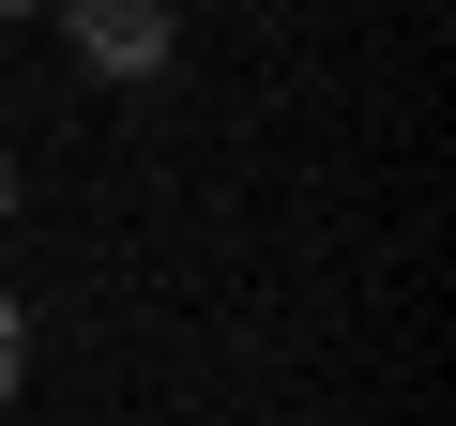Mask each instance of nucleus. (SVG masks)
Here are the masks:
<instances>
[{"instance_id":"obj_1","label":"nucleus","mask_w":456,"mask_h":426,"mask_svg":"<svg viewBox=\"0 0 456 426\" xmlns=\"http://www.w3.org/2000/svg\"><path fill=\"white\" fill-rule=\"evenodd\" d=\"M92 77H167V0H61Z\"/></svg>"},{"instance_id":"obj_2","label":"nucleus","mask_w":456,"mask_h":426,"mask_svg":"<svg viewBox=\"0 0 456 426\" xmlns=\"http://www.w3.org/2000/svg\"><path fill=\"white\" fill-rule=\"evenodd\" d=\"M31 381V320H16V290H0V396Z\"/></svg>"},{"instance_id":"obj_3","label":"nucleus","mask_w":456,"mask_h":426,"mask_svg":"<svg viewBox=\"0 0 456 426\" xmlns=\"http://www.w3.org/2000/svg\"><path fill=\"white\" fill-rule=\"evenodd\" d=\"M0 16H61V0H0Z\"/></svg>"},{"instance_id":"obj_4","label":"nucleus","mask_w":456,"mask_h":426,"mask_svg":"<svg viewBox=\"0 0 456 426\" xmlns=\"http://www.w3.org/2000/svg\"><path fill=\"white\" fill-rule=\"evenodd\" d=\"M0 213H16V168H0Z\"/></svg>"}]
</instances>
